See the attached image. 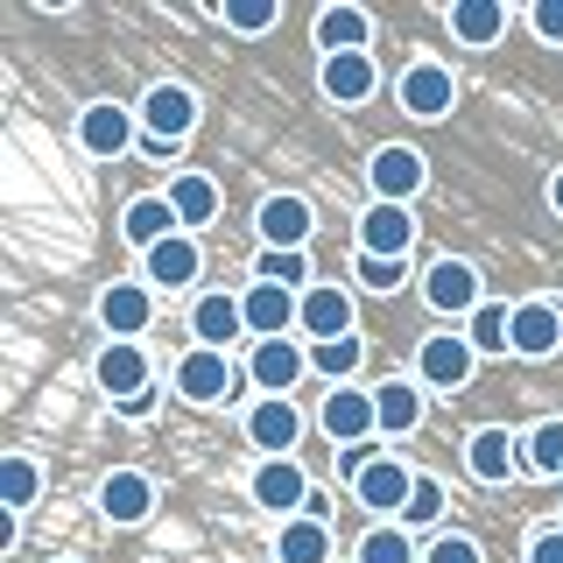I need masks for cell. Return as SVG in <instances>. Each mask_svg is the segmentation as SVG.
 Listing matches in <instances>:
<instances>
[{
    "mask_svg": "<svg viewBox=\"0 0 563 563\" xmlns=\"http://www.w3.org/2000/svg\"><path fill=\"white\" fill-rule=\"evenodd\" d=\"M317 422H324V437L339 451L352 444H374L380 437V409H374V387H331L324 409H317Z\"/></svg>",
    "mask_w": 563,
    "mask_h": 563,
    "instance_id": "1",
    "label": "cell"
},
{
    "mask_svg": "<svg viewBox=\"0 0 563 563\" xmlns=\"http://www.w3.org/2000/svg\"><path fill=\"white\" fill-rule=\"evenodd\" d=\"M472 374H479V352H472L465 331H437V339H422V352H416V380H422V387L457 395Z\"/></svg>",
    "mask_w": 563,
    "mask_h": 563,
    "instance_id": "2",
    "label": "cell"
},
{
    "mask_svg": "<svg viewBox=\"0 0 563 563\" xmlns=\"http://www.w3.org/2000/svg\"><path fill=\"white\" fill-rule=\"evenodd\" d=\"M422 303H430L437 317H472L486 303V282H479L472 261L444 254V261H430V275H422Z\"/></svg>",
    "mask_w": 563,
    "mask_h": 563,
    "instance_id": "3",
    "label": "cell"
},
{
    "mask_svg": "<svg viewBox=\"0 0 563 563\" xmlns=\"http://www.w3.org/2000/svg\"><path fill=\"white\" fill-rule=\"evenodd\" d=\"M233 387H240V374H233V360H225V352L190 345L184 360H176V395L198 401V409H219V401H233Z\"/></svg>",
    "mask_w": 563,
    "mask_h": 563,
    "instance_id": "4",
    "label": "cell"
},
{
    "mask_svg": "<svg viewBox=\"0 0 563 563\" xmlns=\"http://www.w3.org/2000/svg\"><path fill=\"white\" fill-rule=\"evenodd\" d=\"M141 128H148L155 148L190 141V128H198V92H190V85H148V99H141Z\"/></svg>",
    "mask_w": 563,
    "mask_h": 563,
    "instance_id": "5",
    "label": "cell"
},
{
    "mask_svg": "<svg viewBox=\"0 0 563 563\" xmlns=\"http://www.w3.org/2000/svg\"><path fill=\"white\" fill-rule=\"evenodd\" d=\"M240 310H246V339H289L296 324H303V296L296 289H275V282H254V289L240 296Z\"/></svg>",
    "mask_w": 563,
    "mask_h": 563,
    "instance_id": "6",
    "label": "cell"
},
{
    "mask_svg": "<svg viewBox=\"0 0 563 563\" xmlns=\"http://www.w3.org/2000/svg\"><path fill=\"white\" fill-rule=\"evenodd\" d=\"M99 324H106L113 345H134L141 331L155 324V289L148 282H113V289L99 296Z\"/></svg>",
    "mask_w": 563,
    "mask_h": 563,
    "instance_id": "7",
    "label": "cell"
},
{
    "mask_svg": "<svg viewBox=\"0 0 563 563\" xmlns=\"http://www.w3.org/2000/svg\"><path fill=\"white\" fill-rule=\"evenodd\" d=\"M254 507H268V515H282V521H296V515L310 507L303 465H296V457H261V465H254Z\"/></svg>",
    "mask_w": 563,
    "mask_h": 563,
    "instance_id": "8",
    "label": "cell"
},
{
    "mask_svg": "<svg viewBox=\"0 0 563 563\" xmlns=\"http://www.w3.org/2000/svg\"><path fill=\"white\" fill-rule=\"evenodd\" d=\"M134 120H141V113H128V106L92 99V106L78 113V148H85V155H99V163H113V155H128V148H134Z\"/></svg>",
    "mask_w": 563,
    "mask_h": 563,
    "instance_id": "9",
    "label": "cell"
},
{
    "mask_svg": "<svg viewBox=\"0 0 563 563\" xmlns=\"http://www.w3.org/2000/svg\"><path fill=\"white\" fill-rule=\"evenodd\" d=\"M395 92H401V113L409 120H444L457 106V78H451V64H409Z\"/></svg>",
    "mask_w": 563,
    "mask_h": 563,
    "instance_id": "10",
    "label": "cell"
},
{
    "mask_svg": "<svg viewBox=\"0 0 563 563\" xmlns=\"http://www.w3.org/2000/svg\"><path fill=\"white\" fill-rule=\"evenodd\" d=\"M352 493H360V507H374V515H395V521H401V515H409V493H416V472L401 465L395 451H380L374 465L360 472V486H352Z\"/></svg>",
    "mask_w": 563,
    "mask_h": 563,
    "instance_id": "11",
    "label": "cell"
},
{
    "mask_svg": "<svg viewBox=\"0 0 563 563\" xmlns=\"http://www.w3.org/2000/svg\"><path fill=\"white\" fill-rule=\"evenodd\" d=\"M409 246H416V211H409V205H366V219H360V254H374V261H409Z\"/></svg>",
    "mask_w": 563,
    "mask_h": 563,
    "instance_id": "12",
    "label": "cell"
},
{
    "mask_svg": "<svg viewBox=\"0 0 563 563\" xmlns=\"http://www.w3.org/2000/svg\"><path fill=\"white\" fill-rule=\"evenodd\" d=\"M303 366H310V352L296 345V339H261L254 360H246V380H254L261 395H282V401H289V387L303 380Z\"/></svg>",
    "mask_w": 563,
    "mask_h": 563,
    "instance_id": "13",
    "label": "cell"
},
{
    "mask_svg": "<svg viewBox=\"0 0 563 563\" xmlns=\"http://www.w3.org/2000/svg\"><path fill=\"white\" fill-rule=\"evenodd\" d=\"M296 437H303V416H296V401H282V395H261L254 409H246V444H254V451H268V457H289V451H296Z\"/></svg>",
    "mask_w": 563,
    "mask_h": 563,
    "instance_id": "14",
    "label": "cell"
},
{
    "mask_svg": "<svg viewBox=\"0 0 563 563\" xmlns=\"http://www.w3.org/2000/svg\"><path fill=\"white\" fill-rule=\"evenodd\" d=\"M366 176H374V205H409L430 169H422V155H416V148H395V141H387V148H374Z\"/></svg>",
    "mask_w": 563,
    "mask_h": 563,
    "instance_id": "15",
    "label": "cell"
},
{
    "mask_svg": "<svg viewBox=\"0 0 563 563\" xmlns=\"http://www.w3.org/2000/svg\"><path fill=\"white\" fill-rule=\"evenodd\" d=\"M465 472L479 486H507L521 472V437H507L500 422L493 430H472V444H465Z\"/></svg>",
    "mask_w": 563,
    "mask_h": 563,
    "instance_id": "16",
    "label": "cell"
},
{
    "mask_svg": "<svg viewBox=\"0 0 563 563\" xmlns=\"http://www.w3.org/2000/svg\"><path fill=\"white\" fill-rule=\"evenodd\" d=\"M254 225H261V240L268 246H289V254H303V240H310V198H296V190H275V198H261L254 211Z\"/></svg>",
    "mask_w": 563,
    "mask_h": 563,
    "instance_id": "17",
    "label": "cell"
},
{
    "mask_svg": "<svg viewBox=\"0 0 563 563\" xmlns=\"http://www.w3.org/2000/svg\"><path fill=\"white\" fill-rule=\"evenodd\" d=\"M310 345H331V339H352V296L339 289V282H310L303 289V324Z\"/></svg>",
    "mask_w": 563,
    "mask_h": 563,
    "instance_id": "18",
    "label": "cell"
},
{
    "mask_svg": "<svg viewBox=\"0 0 563 563\" xmlns=\"http://www.w3.org/2000/svg\"><path fill=\"white\" fill-rule=\"evenodd\" d=\"M198 268H205V254H198V240H190V233H176V240H163V246L141 254V282H155V289H190Z\"/></svg>",
    "mask_w": 563,
    "mask_h": 563,
    "instance_id": "19",
    "label": "cell"
},
{
    "mask_svg": "<svg viewBox=\"0 0 563 563\" xmlns=\"http://www.w3.org/2000/svg\"><path fill=\"white\" fill-rule=\"evenodd\" d=\"M310 35H317L324 57H366V43H374V14H366V8H324Z\"/></svg>",
    "mask_w": 563,
    "mask_h": 563,
    "instance_id": "20",
    "label": "cell"
},
{
    "mask_svg": "<svg viewBox=\"0 0 563 563\" xmlns=\"http://www.w3.org/2000/svg\"><path fill=\"white\" fill-rule=\"evenodd\" d=\"M92 374H99V387L113 401H134L141 387H155L148 380V352H141V345H106L99 360H92Z\"/></svg>",
    "mask_w": 563,
    "mask_h": 563,
    "instance_id": "21",
    "label": "cell"
},
{
    "mask_svg": "<svg viewBox=\"0 0 563 563\" xmlns=\"http://www.w3.org/2000/svg\"><path fill=\"white\" fill-rule=\"evenodd\" d=\"M120 233H128V246H163V240H176L184 233V219H176V205L169 198H134L128 211H120Z\"/></svg>",
    "mask_w": 563,
    "mask_h": 563,
    "instance_id": "22",
    "label": "cell"
},
{
    "mask_svg": "<svg viewBox=\"0 0 563 563\" xmlns=\"http://www.w3.org/2000/svg\"><path fill=\"white\" fill-rule=\"evenodd\" d=\"M148 507H155V486L141 479V472H106V486H99V515L106 521L134 528V521H148Z\"/></svg>",
    "mask_w": 563,
    "mask_h": 563,
    "instance_id": "23",
    "label": "cell"
},
{
    "mask_svg": "<svg viewBox=\"0 0 563 563\" xmlns=\"http://www.w3.org/2000/svg\"><path fill=\"white\" fill-rule=\"evenodd\" d=\"M563 345V310L556 303H515V352L521 360H550Z\"/></svg>",
    "mask_w": 563,
    "mask_h": 563,
    "instance_id": "24",
    "label": "cell"
},
{
    "mask_svg": "<svg viewBox=\"0 0 563 563\" xmlns=\"http://www.w3.org/2000/svg\"><path fill=\"white\" fill-rule=\"evenodd\" d=\"M317 85H324V99L360 106V99H374L380 70H374V57H324V64H317Z\"/></svg>",
    "mask_w": 563,
    "mask_h": 563,
    "instance_id": "25",
    "label": "cell"
},
{
    "mask_svg": "<svg viewBox=\"0 0 563 563\" xmlns=\"http://www.w3.org/2000/svg\"><path fill=\"white\" fill-rule=\"evenodd\" d=\"M451 35L472 49H493L507 35V0H451Z\"/></svg>",
    "mask_w": 563,
    "mask_h": 563,
    "instance_id": "26",
    "label": "cell"
},
{
    "mask_svg": "<svg viewBox=\"0 0 563 563\" xmlns=\"http://www.w3.org/2000/svg\"><path fill=\"white\" fill-rule=\"evenodd\" d=\"M374 409H380V437L422 430V380H380L374 387Z\"/></svg>",
    "mask_w": 563,
    "mask_h": 563,
    "instance_id": "27",
    "label": "cell"
},
{
    "mask_svg": "<svg viewBox=\"0 0 563 563\" xmlns=\"http://www.w3.org/2000/svg\"><path fill=\"white\" fill-rule=\"evenodd\" d=\"M190 331H198V345L225 352L246 331V310L233 303V296H198V310H190Z\"/></svg>",
    "mask_w": 563,
    "mask_h": 563,
    "instance_id": "28",
    "label": "cell"
},
{
    "mask_svg": "<svg viewBox=\"0 0 563 563\" xmlns=\"http://www.w3.org/2000/svg\"><path fill=\"white\" fill-rule=\"evenodd\" d=\"M275 556H282V563H331V528L317 521V515H296V521H282V536H275Z\"/></svg>",
    "mask_w": 563,
    "mask_h": 563,
    "instance_id": "29",
    "label": "cell"
},
{
    "mask_svg": "<svg viewBox=\"0 0 563 563\" xmlns=\"http://www.w3.org/2000/svg\"><path fill=\"white\" fill-rule=\"evenodd\" d=\"M169 205H176V219H184V225H211V219H219V184L190 169V176H176V184H169Z\"/></svg>",
    "mask_w": 563,
    "mask_h": 563,
    "instance_id": "30",
    "label": "cell"
},
{
    "mask_svg": "<svg viewBox=\"0 0 563 563\" xmlns=\"http://www.w3.org/2000/svg\"><path fill=\"white\" fill-rule=\"evenodd\" d=\"M521 472H536V479H563V422H536V430L521 437Z\"/></svg>",
    "mask_w": 563,
    "mask_h": 563,
    "instance_id": "31",
    "label": "cell"
},
{
    "mask_svg": "<svg viewBox=\"0 0 563 563\" xmlns=\"http://www.w3.org/2000/svg\"><path fill=\"white\" fill-rule=\"evenodd\" d=\"M465 339H472V352H515V310H507V303H479L465 317Z\"/></svg>",
    "mask_w": 563,
    "mask_h": 563,
    "instance_id": "32",
    "label": "cell"
},
{
    "mask_svg": "<svg viewBox=\"0 0 563 563\" xmlns=\"http://www.w3.org/2000/svg\"><path fill=\"white\" fill-rule=\"evenodd\" d=\"M360 360H366V339H331V345H310V366H317V374H324L331 387H352Z\"/></svg>",
    "mask_w": 563,
    "mask_h": 563,
    "instance_id": "33",
    "label": "cell"
},
{
    "mask_svg": "<svg viewBox=\"0 0 563 563\" xmlns=\"http://www.w3.org/2000/svg\"><path fill=\"white\" fill-rule=\"evenodd\" d=\"M360 563H416L409 528H401V521H374V528L360 536Z\"/></svg>",
    "mask_w": 563,
    "mask_h": 563,
    "instance_id": "34",
    "label": "cell"
},
{
    "mask_svg": "<svg viewBox=\"0 0 563 563\" xmlns=\"http://www.w3.org/2000/svg\"><path fill=\"white\" fill-rule=\"evenodd\" d=\"M254 282H275V289H303V282H310V254H289V246H261Z\"/></svg>",
    "mask_w": 563,
    "mask_h": 563,
    "instance_id": "35",
    "label": "cell"
},
{
    "mask_svg": "<svg viewBox=\"0 0 563 563\" xmlns=\"http://www.w3.org/2000/svg\"><path fill=\"white\" fill-rule=\"evenodd\" d=\"M219 14H225V29H240V35H268L282 22V0H219Z\"/></svg>",
    "mask_w": 563,
    "mask_h": 563,
    "instance_id": "36",
    "label": "cell"
},
{
    "mask_svg": "<svg viewBox=\"0 0 563 563\" xmlns=\"http://www.w3.org/2000/svg\"><path fill=\"white\" fill-rule=\"evenodd\" d=\"M0 493H8V507H29L35 493H43V472H35L29 457H8V465H0Z\"/></svg>",
    "mask_w": 563,
    "mask_h": 563,
    "instance_id": "37",
    "label": "cell"
},
{
    "mask_svg": "<svg viewBox=\"0 0 563 563\" xmlns=\"http://www.w3.org/2000/svg\"><path fill=\"white\" fill-rule=\"evenodd\" d=\"M437 515H444V486L416 472V493H409V515H401V528H430Z\"/></svg>",
    "mask_w": 563,
    "mask_h": 563,
    "instance_id": "38",
    "label": "cell"
},
{
    "mask_svg": "<svg viewBox=\"0 0 563 563\" xmlns=\"http://www.w3.org/2000/svg\"><path fill=\"white\" fill-rule=\"evenodd\" d=\"M360 282L374 296H395L401 282H409V261H374V254H360Z\"/></svg>",
    "mask_w": 563,
    "mask_h": 563,
    "instance_id": "39",
    "label": "cell"
},
{
    "mask_svg": "<svg viewBox=\"0 0 563 563\" xmlns=\"http://www.w3.org/2000/svg\"><path fill=\"white\" fill-rule=\"evenodd\" d=\"M422 563H486V556H479V542H472V536H437Z\"/></svg>",
    "mask_w": 563,
    "mask_h": 563,
    "instance_id": "40",
    "label": "cell"
},
{
    "mask_svg": "<svg viewBox=\"0 0 563 563\" xmlns=\"http://www.w3.org/2000/svg\"><path fill=\"white\" fill-rule=\"evenodd\" d=\"M536 35L542 43H563V0H536Z\"/></svg>",
    "mask_w": 563,
    "mask_h": 563,
    "instance_id": "41",
    "label": "cell"
},
{
    "mask_svg": "<svg viewBox=\"0 0 563 563\" xmlns=\"http://www.w3.org/2000/svg\"><path fill=\"white\" fill-rule=\"evenodd\" d=\"M374 457H380V444H352V451H339V472H345L352 486H360V472L374 465Z\"/></svg>",
    "mask_w": 563,
    "mask_h": 563,
    "instance_id": "42",
    "label": "cell"
},
{
    "mask_svg": "<svg viewBox=\"0 0 563 563\" xmlns=\"http://www.w3.org/2000/svg\"><path fill=\"white\" fill-rule=\"evenodd\" d=\"M528 563H563V528H542V536L528 542Z\"/></svg>",
    "mask_w": 563,
    "mask_h": 563,
    "instance_id": "43",
    "label": "cell"
},
{
    "mask_svg": "<svg viewBox=\"0 0 563 563\" xmlns=\"http://www.w3.org/2000/svg\"><path fill=\"white\" fill-rule=\"evenodd\" d=\"M120 416H134V422H141V416H155V387H141L134 401H120Z\"/></svg>",
    "mask_w": 563,
    "mask_h": 563,
    "instance_id": "44",
    "label": "cell"
},
{
    "mask_svg": "<svg viewBox=\"0 0 563 563\" xmlns=\"http://www.w3.org/2000/svg\"><path fill=\"white\" fill-rule=\"evenodd\" d=\"M550 211H556V219H563V169L550 176Z\"/></svg>",
    "mask_w": 563,
    "mask_h": 563,
    "instance_id": "45",
    "label": "cell"
}]
</instances>
